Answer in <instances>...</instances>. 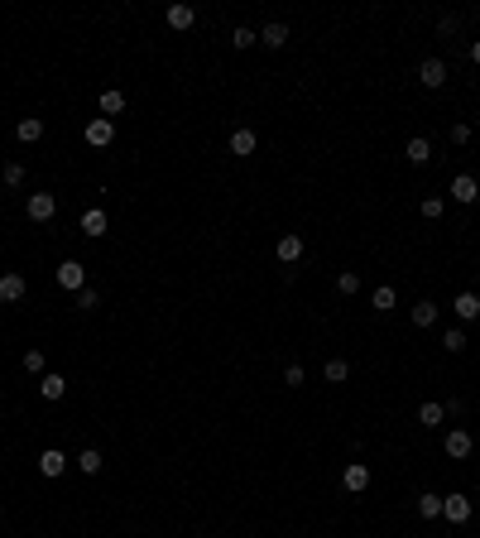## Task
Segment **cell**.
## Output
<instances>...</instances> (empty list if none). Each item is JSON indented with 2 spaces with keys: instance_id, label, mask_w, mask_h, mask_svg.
<instances>
[{
  "instance_id": "cell-1",
  "label": "cell",
  "mask_w": 480,
  "mask_h": 538,
  "mask_svg": "<svg viewBox=\"0 0 480 538\" xmlns=\"http://www.w3.org/2000/svg\"><path fill=\"white\" fill-rule=\"evenodd\" d=\"M58 284H63L68 294H82V289H87V265H82V260H63V265H58Z\"/></svg>"
},
{
  "instance_id": "cell-2",
  "label": "cell",
  "mask_w": 480,
  "mask_h": 538,
  "mask_svg": "<svg viewBox=\"0 0 480 538\" xmlns=\"http://www.w3.org/2000/svg\"><path fill=\"white\" fill-rule=\"evenodd\" d=\"M442 447H447V457H452V461H466V457H471V447H476V437H471V428H452L447 437H442Z\"/></svg>"
},
{
  "instance_id": "cell-3",
  "label": "cell",
  "mask_w": 480,
  "mask_h": 538,
  "mask_svg": "<svg viewBox=\"0 0 480 538\" xmlns=\"http://www.w3.org/2000/svg\"><path fill=\"white\" fill-rule=\"evenodd\" d=\"M29 221H53L58 216V197L53 192H29Z\"/></svg>"
},
{
  "instance_id": "cell-4",
  "label": "cell",
  "mask_w": 480,
  "mask_h": 538,
  "mask_svg": "<svg viewBox=\"0 0 480 538\" xmlns=\"http://www.w3.org/2000/svg\"><path fill=\"white\" fill-rule=\"evenodd\" d=\"M110 139H115V120H106V115H96V120H87V144H96V149H106Z\"/></svg>"
},
{
  "instance_id": "cell-5",
  "label": "cell",
  "mask_w": 480,
  "mask_h": 538,
  "mask_svg": "<svg viewBox=\"0 0 480 538\" xmlns=\"http://www.w3.org/2000/svg\"><path fill=\"white\" fill-rule=\"evenodd\" d=\"M341 485H346L350 495H360V490H370V466H365V461H350L346 471H341Z\"/></svg>"
},
{
  "instance_id": "cell-6",
  "label": "cell",
  "mask_w": 480,
  "mask_h": 538,
  "mask_svg": "<svg viewBox=\"0 0 480 538\" xmlns=\"http://www.w3.org/2000/svg\"><path fill=\"white\" fill-rule=\"evenodd\" d=\"M442 514H447L452 524H466V519H471V495H461V490H456V495H442Z\"/></svg>"
},
{
  "instance_id": "cell-7",
  "label": "cell",
  "mask_w": 480,
  "mask_h": 538,
  "mask_svg": "<svg viewBox=\"0 0 480 538\" xmlns=\"http://www.w3.org/2000/svg\"><path fill=\"white\" fill-rule=\"evenodd\" d=\"M29 294V284H25V274H0V303H20V298Z\"/></svg>"
},
{
  "instance_id": "cell-8",
  "label": "cell",
  "mask_w": 480,
  "mask_h": 538,
  "mask_svg": "<svg viewBox=\"0 0 480 538\" xmlns=\"http://www.w3.org/2000/svg\"><path fill=\"white\" fill-rule=\"evenodd\" d=\"M255 149H260V134L250 130V125L231 130V154H240V159H245V154H255Z\"/></svg>"
},
{
  "instance_id": "cell-9",
  "label": "cell",
  "mask_w": 480,
  "mask_h": 538,
  "mask_svg": "<svg viewBox=\"0 0 480 538\" xmlns=\"http://www.w3.org/2000/svg\"><path fill=\"white\" fill-rule=\"evenodd\" d=\"M418 82H423V87H432V92H437V87L447 82V63H442V58H427L423 68H418Z\"/></svg>"
},
{
  "instance_id": "cell-10",
  "label": "cell",
  "mask_w": 480,
  "mask_h": 538,
  "mask_svg": "<svg viewBox=\"0 0 480 538\" xmlns=\"http://www.w3.org/2000/svg\"><path fill=\"white\" fill-rule=\"evenodd\" d=\"M63 471H68V457H63L58 447H49V452L39 457V476H49V481H58Z\"/></svg>"
},
{
  "instance_id": "cell-11",
  "label": "cell",
  "mask_w": 480,
  "mask_h": 538,
  "mask_svg": "<svg viewBox=\"0 0 480 538\" xmlns=\"http://www.w3.org/2000/svg\"><path fill=\"white\" fill-rule=\"evenodd\" d=\"M39 394H44L49 404H58L63 394H68V380L58 375V370H49V375H39Z\"/></svg>"
},
{
  "instance_id": "cell-12",
  "label": "cell",
  "mask_w": 480,
  "mask_h": 538,
  "mask_svg": "<svg viewBox=\"0 0 480 538\" xmlns=\"http://www.w3.org/2000/svg\"><path fill=\"white\" fill-rule=\"evenodd\" d=\"M279 260H284V265H298V260H303V236H298V231L279 236Z\"/></svg>"
},
{
  "instance_id": "cell-13",
  "label": "cell",
  "mask_w": 480,
  "mask_h": 538,
  "mask_svg": "<svg viewBox=\"0 0 480 538\" xmlns=\"http://www.w3.org/2000/svg\"><path fill=\"white\" fill-rule=\"evenodd\" d=\"M452 313L461 318V323H476V318H480V294H456Z\"/></svg>"
},
{
  "instance_id": "cell-14",
  "label": "cell",
  "mask_w": 480,
  "mask_h": 538,
  "mask_svg": "<svg viewBox=\"0 0 480 538\" xmlns=\"http://www.w3.org/2000/svg\"><path fill=\"white\" fill-rule=\"evenodd\" d=\"M452 197H456V202H476V197H480V183L471 178V173H456V178H452Z\"/></svg>"
},
{
  "instance_id": "cell-15",
  "label": "cell",
  "mask_w": 480,
  "mask_h": 538,
  "mask_svg": "<svg viewBox=\"0 0 480 538\" xmlns=\"http://www.w3.org/2000/svg\"><path fill=\"white\" fill-rule=\"evenodd\" d=\"M163 20H168V29H192L197 10H192V5H168V15H163Z\"/></svg>"
},
{
  "instance_id": "cell-16",
  "label": "cell",
  "mask_w": 480,
  "mask_h": 538,
  "mask_svg": "<svg viewBox=\"0 0 480 538\" xmlns=\"http://www.w3.org/2000/svg\"><path fill=\"white\" fill-rule=\"evenodd\" d=\"M437 313H442V308H437L432 298H423V303H413L408 318H413V327H432V323H437Z\"/></svg>"
},
{
  "instance_id": "cell-17",
  "label": "cell",
  "mask_w": 480,
  "mask_h": 538,
  "mask_svg": "<svg viewBox=\"0 0 480 538\" xmlns=\"http://www.w3.org/2000/svg\"><path fill=\"white\" fill-rule=\"evenodd\" d=\"M101 466H106V457H101L96 447H82V452H77V471H82V476H96Z\"/></svg>"
},
{
  "instance_id": "cell-18",
  "label": "cell",
  "mask_w": 480,
  "mask_h": 538,
  "mask_svg": "<svg viewBox=\"0 0 480 538\" xmlns=\"http://www.w3.org/2000/svg\"><path fill=\"white\" fill-rule=\"evenodd\" d=\"M82 231H87V236H106V212H101V207H87V212H82Z\"/></svg>"
},
{
  "instance_id": "cell-19",
  "label": "cell",
  "mask_w": 480,
  "mask_h": 538,
  "mask_svg": "<svg viewBox=\"0 0 480 538\" xmlns=\"http://www.w3.org/2000/svg\"><path fill=\"white\" fill-rule=\"evenodd\" d=\"M260 44H269V49H284V44H289V25H279V20H274V25H265V29H260Z\"/></svg>"
},
{
  "instance_id": "cell-20",
  "label": "cell",
  "mask_w": 480,
  "mask_h": 538,
  "mask_svg": "<svg viewBox=\"0 0 480 538\" xmlns=\"http://www.w3.org/2000/svg\"><path fill=\"white\" fill-rule=\"evenodd\" d=\"M403 159H408V163H427V159H432V144H427L423 134H413L408 149H403Z\"/></svg>"
},
{
  "instance_id": "cell-21",
  "label": "cell",
  "mask_w": 480,
  "mask_h": 538,
  "mask_svg": "<svg viewBox=\"0 0 480 538\" xmlns=\"http://www.w3.org/2000/svg\"><path fill=\"white\" fill-rule=\"evenodd\" d=\"M15 134H20V144H34V139L44 134V120H39V115H25V120L15 125Z\"/></svg>"
},
{
  "instance_id": "cell-22",
  "label": "cell",
  "mask_w": 480,
  "mask_h": 538,
  "mask_svg": "<svg viewBox=\"0 0 480 538\" xmlns=\"http://www.w3.org/2000/svg\"><path fill=\"white\" fill-rule=\"evenodd\" d=\"M442 418H447V408H442V404H432V399H427L423 408H418V423H427V428H437Z\"/></svg>"
},
{
  "instance_id": "cell-23",
  "label": "cell",
  "mask_w": 480,
  "mask_h": 538,
  "mask_svg": "<svg viewBox=\"0 0 480 538\" xmlns=\"http://www.w3.org/2000/svg\"><path fill=\"white\" fill-rule=\"evenodd\" d=\"M101 111H106V120L120 115V111H125V92H101Z\"/></svg>"
},
{
  "instance_id": "cell-24",
  "label": "cell",
  "mask_w": 480,
  "mask_h": 538,
  "mask_svg": "<svg viewBox=\"0 0 480 538\" xmlns=\"http://www.w3.org/2000/svg\"><path fill=\"white\" fill-rule=\"evenodd\" d=\"M418 514H423V519H437V514H442V495H418Z\"/></svg>"
},
{
  "instance_id": "cell-25",
  "label": "cell",
  "mask_w": 480,
  "mask_h": 538,
  "mask_svg": "<svg viewBox=\"0 0 480 538\" xmlns=\"http://www.w3.org/2000/svg\"><path fill=\"white\" fill-rule=\"evenodd\" d=\"M322 375H327V384H341V380L350 375V365H346V361H327V370H322Z\"/></svg>"
},
{
  "instance_id": "cell-26",
  "label": "cell",
  "mask_w": 480,
  "mask_h": 538,
  "mask_svg": "<svg viewBox=\"0 0 480 538\" xmlns=\"http://www.w3.org/2000/svg\"><path fill=\"white\" fill-rule=\"evenodd\" d=\"M389 308H394V289L379 284V289H374V313H389Z\"/></svg>"
},
{
  "instance_id": "cell-27",
  "label": "cell",
  "mask_w": 480,
  "mask_h": 538,
  "mask_svg": "<svg viewBox=\"0 0 480 538\" xmlns=\"http://www.w3.org/2000/svg\"><path fill=\"white\" fill-rule=\"evenodd\" d=\"M336 289H341V294H355V289H360V274H355V269H341V274H336Z\"/></svg>"
},
{
  "instance_id": "cell-28",
  "label": "cell",
  "mask_w": 480,
  "mask_h": 538,
  "mask_svg": "<svg viewBox=\"0 0 480 538\" xmlns=\"http://www.w3.org/2000/svg\"><path fill=\"white\" fill-rule=\"evenodd\" d=\"M442 212H447L442 197H423V216H427V221H442Z\"/></svg>"
},
{
  "instance_id": "cell-29",
  "label": "cell",
  "mask_w": 480,
  "mask_h": 538,
  "mask_svg": "<svg viewBox=\"0 0 480 538\" xmlns=\"http://www.w3.org/2000/svg\"><path fill=\"white\" fill-rule=\"evenodd\" d=\"M442 346L452 351V356H456V351H466V332H461V327H452V332L442 337Z\"/></svg>"
},
{
  "instance_id": "cell-30",
  "label": "cell",
  "mask_w": 480,
  "mask_h": 538,
  "mask_svg": "<svg viewBox=\"0 0 480 538\" xmlns=\"http://www.w3.org/2000/svg\"><path fill=\"white\" fill-rule=\"evenodd\" d=\"M231 44H236V49H250V44H260V34H255V29H245V25H240L236 34H231Z\"/></svg>"
},
{
  "instance_id": "cell-31",
  "label": "cell",
  "mask_w": 480,
  "mask_h": 538,
  "mask_svg": "<svg viewBox=\"0 0 480 538\" xmlns=\"http://www.w3.org/2000/svg\"><path fill=\"white\" fill-rule=\"evenodd\" d=\"M25 183V163H5V188H20Z\"/></svg>"
},
{
  "instance_id": "cell-32",
  "label": "cell",
  "mask_w": 480,
  "mask_h": 538,
  "mask_svg": "<svg viewBox=\"0 0 480 538\" xmlns=\"http://www.w3.org/2000/svg\"><path fill=\"white\" fill-rule=\"evenodd\" d=\"M25 370L29 375H44V351H25Z\"/></svg>"
},
{
  "instance_id": "cell-33",
  "label": "cell",
  "mask_w": 480,
  "mask_h": 538,
  "mask_svg": "<svg viewBox=\"0 0 480 538\" xmlns=\"http://www.w3.org/2000/svg\"><path fill=\"white\" fill-rule=\"evenodd\" d=\"M96 303H101V294H96V289H82V294H77V308H82V313H91Z\"/></svg>"
},
{
  "instance_id": "cell-34",
  "label": "cell",
  "mask_w": 480,
  "mask_h": 538,
  "mask_svg": "<svg viewBox=\"0 0 480 538\" xmlns=\"http://www.w3.org/2000/svg\"><path fill=\"white\" fill-rule=\"evenodd\" d=\"M303 380H308V370H303V365H289V370H284V384H289V389H298Z\"/></svg>"
},
{
  "instance_id": "cell-35",
  "label": "cell",
  "mask_w": 480,
  "mask_h": 538,
  "mask_svg": "<svg viewBox=\"0 0 480 538\" xmlns=\"http://www.w3.org/2000/svg\"><path fill=\"white\" fill-rule=\"evenodd\" d=\"M452 144H471V125H452Z\"/></svg>"
},
{
  "instance_id": "cell-36",
  "label": "cell",
  "mask_w": 480,
  "mask_h": 538,
  "mask_svg": "<svg viewBox=\"0 0 480 538\" xmlns=\"http://www.w3.org/2000/svg\"><path fill=\"white\" fill-rule=\"evenodd\" d=\"M471 63H476V68H480V39H476V44H471Z\"/></svg>"
}]
</instances>
